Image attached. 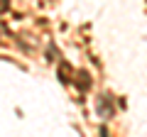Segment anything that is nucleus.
<instances>
[{
    "instance_id": "nucleus-1",
    "label": "nucleus",
    "mask_w": 147,
    "mask_h": 137,
    "mask_svg": "<svg viewBox=\"0 0 147 137\" xmlns=\"http://www.w3.org/2000/svg\"><path fill=\"white\" fill-rule=\"evenodd\" d=\"M76 86H79L81 91H86V88L91 86V79H88V74H86V71H81V74H79V79H76Z\"/></svg>"
},
{
    "instance_id": "nucleus-2",
    "label": "nucleus",
    "mask_w": 147,
    "mask_h": 137,
    "mask_svg": "<svg viewBox=\"0 0 147 137\" xmlns=\"http://www.w3.org/2000/svg\"><path fill=\"white\" fill-rule=\"evenodd\" d=\"M98 113H103V115H110V103H108V98H100V108H98Z\"/></svg>"
},
{
    "instance_id": "nucleus-3",
    "label": "nucleus",
    "mask_w": 147,
    "mask_h": 137,
    "mask_svg": "<svg viewBox=\"0 0 147 137\" xmlns=\"http://www.w3.org/2000/svg\"><path fill=\"white\" fill-rule=\"evenodd\" d=\"M10 7V0H0V12H5Z\"/></svg>"
}]
</instances>
